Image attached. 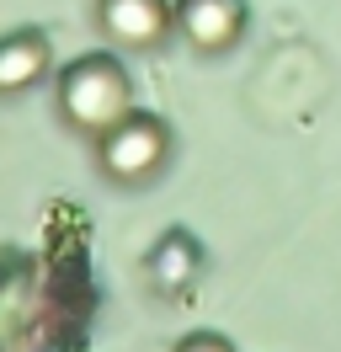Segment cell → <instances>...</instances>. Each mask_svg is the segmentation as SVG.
<instances>
[{"mask_svg":"<svg viewBox=\"0 0 341 352\" xmlns=\"http://www.w3.org/2000/svg\"><path fill=\"white\" fill-rule=\"evenodd\" d=\"M59 112L69 118V129L102 139L118 118L133 112V80H128V69L112 54H80L59 75Z\"/></svg>","mask_w":341,"mask_h":352,"instance_id":"6da1fadb","label":"cell"},{"mask_svg":"<svg viewBox=\"0 0 341 352\" xmlns=\"http://www.w3.org/2000/svg\"><path fill=\"white\" fill-rule=\"evenodd\" d=\"M96 160H102V176L123 182V187L155 182L170 160L166 118H155V112H128V118H118V123L96 139Z\"/></svg>","mask_w":341,"mask_h":352,"instance_id":"7a4b0ae2","label":"cell"},{"mask_svg":"<svg viewBox=\"0 0 341 352\" xmlns=\"http://www.w3.org/2000/svg\"><path fill=\"white\" fill-rule=\"evenodd\" d=\"M96 22L123 48H160L176 32L170 0H96Z\"/></svg>","mask_w":341,"mask_h":352,"instance_id":"3957f363","label":"cell"},{"mask_svg":"<svg viewBox=\"0 0 341 352\" xmlns=\"http://www.w3.org/2000/svg\"><path fill=\"white\" fill-rule=\"evenodd\" d=\"M176 32L197 54H219L245 32V0H170Z\"/></svg>","mask_w":341,"mask_h":352,"instance_id":"277c9868","label":"cell"},{"mask_svg":"<svg viewBox=\"0 0 341 352\" xmlns=\"http://www.w3.org/2000/svg\"><path fill=\"white\" fill-rule=\"evenodd\" d=\"M54 65V48H48V32L43 27H16L0 38V96H16V91H32Z\"/></svg>","mask_w":341,"mask_h":352,"instance_id":"5b68a950","label":"cell"},{"mask_svg":"<svg viewBox=\"0 0 341 352\" xmlns=\"http://www.w3.org/2000/svg\"><path fill=\"white\" fill-rule=\"evenodd\" d=\"M176 352H234V347L219 336V331H192V336L176 342Z\"/></svg>","mask_w":341,"mask_h":352,"instance_id":"8992f818","label":"cell"}]
</instances>
